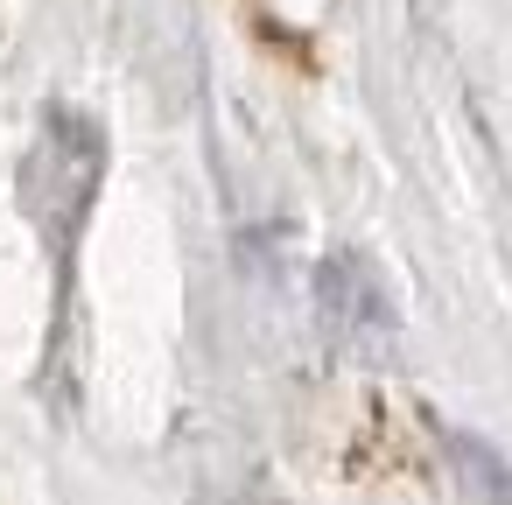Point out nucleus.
Segmentation results:
<instances>
[{
	"mask_svg": "<svg viewBox=\"0 0 512 505\" xmlns=\"http://www.w3.org/2000/svg\"><path fill=\"white\" fill-rule=\"evenodd\" d=\"M316 309H323V330L351 351H379L393 344V302L379 288V274L358 260V253H330L323 274H316Z\"/></svg>",
	"mask_w": 512,
	"mask_h": 505,
	"instance_id": "obj_1",
	"label": "nucleus"
},
{
	"mask_svg": "<svg viewBox=\"0 0 512 505\" xmlns=\"http://www.w3.org/2000/svg\"><path fill=\"white\" fill-rule=\"evenodd\" d=\"M442 449H449V463H456V477H463V491H470L477 505H512V463H505L484 435L449 428V435H442Z\"/></svg>",
	"mask_w": 512,
	"mask_h": 505,
	"instance_id": "obj_2",
	"label": "nucleus"
}]
</instances>
